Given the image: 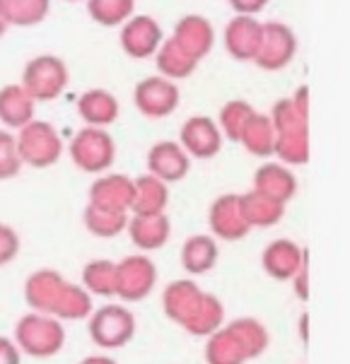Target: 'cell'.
<instances>
[{"mask_svg": "<svg viewBox=\"0 0 350 364\" xmlns=\"http://www.w3.org/2000/svg\"><path fill=\"white\" fill-rule=\"evenodd\" d=\"M159 36H162V29L152 17H136L121 32V44L133 58H147L157 51Z\"/></svg>", "mask_w": 350, "mask_h": 364, "instance_id": "52a82bcc", "label": "cell"}, {"mask_svg": "<svg viewBox=\"0 0 350 364\" xmlns=\"http://www.w3.org/2000/svg\"><path fill=\"white\" fill-rule=\"evenodd\" d=\"M17 152H20V157L29 159L34 166H48V162H53V159L58 157L60 143H58L56 133L48 128V123L34 121L22 128V138H20V143H17Z\"/></svg>", "mask_w": 350, "mask_h": 364, "instance_id": "7a4b0ae2", "label": "cell"}, {"mask_svg": "<svg viewBox=\"0 0 350 364\" xmlns=\"http://www.w3.org/2000/svg\"><path fill=\"white\" fill-rule=\"evenodd\" d=\"M254 116V111H251L244 102H232L227 104L225 111H223V123H225V131L230 135L232 140H239L242 138V131L244 126H247V121Z\"/></svg>", "mask_w": 350, "mask_h": 364, "instance_id": "2e32d148", "label": "cell"}, {"mask_svg": "<svg viewBox=\"0 0 350 364\" xmlns=\"http://www.w3.org/2000/svg\"><path fill=\"white\" fill-rule=\"evenodd\" d=\"M92 338L100 345L107 348H116V345H124L133 331V318L128 316L124 309L119 306H107V309L97 311V316L92 318Z\"/></svg>", "mask_w": 350, "mask_h": 364, "instance_id": "5b68a950", "label": "cell"}, {"mask_svg": "<svg viewBox=\"0 0 350 364\" xmlns=\"http://www.w3.org/2000/svg\"><path fill=\"white\" fill-rule=\"evenodd\" d=\"M215 244L206 237L189 239V244L184 246V268L191 273H201V270L211 268L215 263Z\"/></svg>", "mask_w": 350, "mask_h": 364, "instance_id": "5bb4252c", "label": "cell"}, {"mask_svg": "<svg viewBox=\"0 0 350 364\" xmlns=\"http://www.w3.org/2000/svg\"><path fill=\"white\" fill-rule=\"evenodd\" d=\"M133 0H90V15L100 24H119L131 12Z\"/></svg>", "mask_w": 350, "mask_h": 364, "instance_id": "9a60e30c", "label": "cell"}, {"mask_svg": "<svg viewBox=\"0 0 350 364\" xmlns=\"http://www.w3.org/2000/svg\"><path fill=\"white\" fill-rule=\"evenodd\" d=\"M73 157L88 171H100L109 166L114 157V143L100 128H85L73 143Z\"/></svg>", "mask_w": 350, "mask_h": 364, "instance_id": "277c9868", "label": "cell"}, {"mask_svg": "<svg viewBox=\"0 0 350 364\" xmlns=\"http://www.w3.org/2000/svg\"><path fill=\"white\" fill-rule=\"evenodd\" d=\"M181 143L193 157H213L220 150V131L208 116H193L184 123Z\"/></svg>", "mask_w": 350, "mask_h": 364, "instance_id": "8992f818", "label": "cell"}, {"mask_svg": "<svg viewBox=\"0 0 350 364\" xmlns=\"http://www.w3.org/2000/svg\"><path fill=\"white\" fill-rule=\"evenodd\" d=\"M0 10H3L5 22L15 24H34L46 17L48 0H0Z\"/></svg>", "mask_w": 350, "mask_h": 364, "instance_id": "4fadbf2b", "label": "cell"}, {"mask_svg": "<svg viewBox=\"0 0 350 364\" xmlns=\"http://www.w3.org/2000/svg\"><path fill=\"white\" fill-rule=\"evenodd\" d=\"M68 82L65 63L56 55H39L27 63L24 70V92L32 100H53Z\"/></svg>", "mask_w": 350, "mask_h": 364, "instance_id": "6da1fadb", "label": "cell"}, {"mask_svg": "<svg viewBox=\"0 0 350 364\" xmlns=\"http://www.w3.org/2000/svg\"><path fill=\"white\" fill-rule=\"evenodd\" d=\"M136 104L145 116L162 119V116H167L176 109V104H179V90L169 80L147 77L138 85Z\"/></svg>", "mask_w": 350, "mask_h": 364, "instance_id": "3957f363", "label": "cell"}, {"mask_svg": "<svg viewBox=\"0 0 350 364\" xmlns=\"http://www.w3.org/2000/svg\"><path fill=\"white\" fill-rule=\"evenodd\" d=\"M5 32V17H3V10H0V34Z\"/></svg>", "mask_w": 350, "mask_h": 364, "instance_id": "d6986e66", "label": "cell"}, {"mask_svg": "<svg viewBox=\"0 0 350 364\" xmlns=\"http://www.w3.org/2000/svg\"><path fill=\"white\" fill-rule=\"evenodd\" d=\"M266 3L268 0H230V5L239 12V15H254V12H261Z\"/></svg>", "mask_w": 350, "mask_h": 364, "instance_id": "ac0fdd59", "label": "cell"}, {"mask_svg": "<svg viewBox=\"0 0 350 364\" xmlns=\"http://www.w3.org/2000/svg\"><path fill=\"white\" fill-rule=\"evenodd\" d=\"M261 46H273V48H271V51H259V55H256L259 65L266 68V70H278L285 60L292 58L295 36H292V32L287 27L273 22V24H266V27H263Z\"/></svg>", "mask_w": 350, "mask_h": 364, "instance_id": "ba28073f", "label": "cell"}, {"mask_svg": "<svg viewBox=\"0 0 350 364\" xmlns=\"http://www.w3.org/2000/svg\"><path fill=\"white\" fill-rule=\"evenodd\" d=\"M78 109H80V116H83L90 126H107V123H112L116 116H119V102L104 90L85 92L78 102Z\"/></svg>", "mask_w": 350, "mask_h": 364, "instance_id": "8fae6325", "label": "cell"}, {"mask_svg": "<svg viewBox=\"0 0 350 364\" xmlns=\"http://www.w3.org/2000/svg\"><path fill=\"white\" fill-rule=\"evenodd\" d=\"M147 166L155 171V176L164 181H179L189 171V157L179 145L174 143H157L147 155Z\"/></svg>", "mask_w": 350, "mask_h": 364, "instance_id": "30bf717a", "label": "cell"}, {"mask_svg": "<svg viewBox=\"0 0 350 364\" xmlns=\"http://www.w3.org/2000/svg\"><path fill=\"white\" fill-rule=\"evenodd\" d=\"M261 24L254 22L247 15H239L235 22L227 27V51L235 58H256L261 48Z\"/></svg>", "mask_w": 350, "mask_h": 364, "instance_id": "9c48e42d", "label": "cell"}, {"mask_svg": "<svg viewBox=\"0 0 350 364\" xmlns=\"http://www.w3.org/2000/svg\"><path fill=\"white\" fill-rule=\"evenodd\" d=\"M20 169V152L17 140L10 133L0 131V178H8Z\"/></svg>", "mask_w": 350, "mask_h": 364, "instance_id": "e0dca14e", "label": "cell"}, {"mask_svg": "<svg viewBox=\"0 0 350 364\" xmlns=\"http://www.w3.org/2000/svg\"><path fill=\"white\" fill-rule=\"evenodd\" d=\"M32 97L24 90L8 85L0 92V119L12 128H24L27 121L32 119Z\"/></svg>", "mask_w": 350, "mask_h": 364, "instance_id": "7c38bea8", "label": "cell"}]
</instances>
